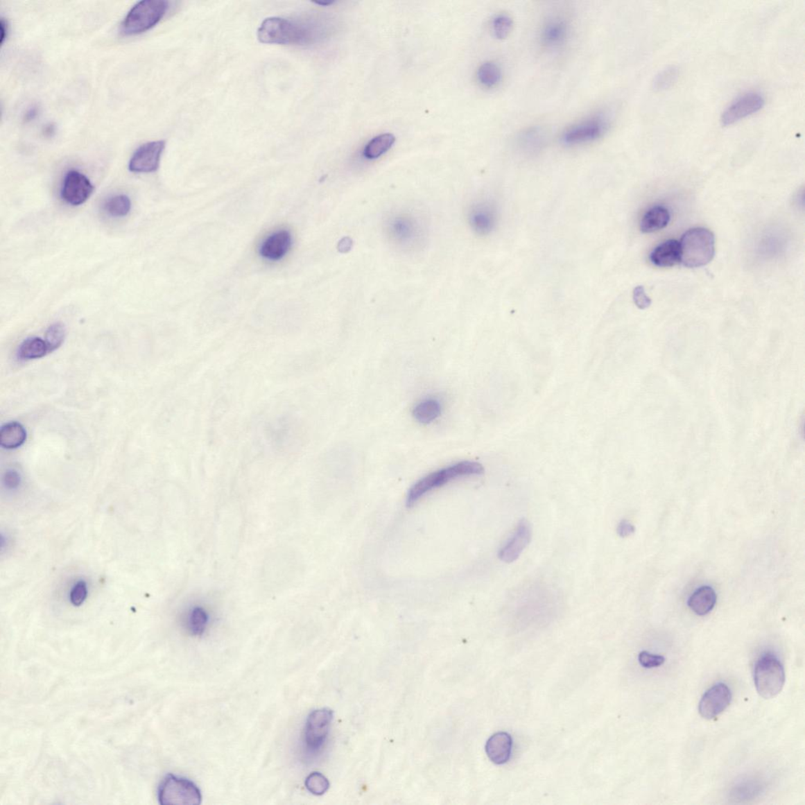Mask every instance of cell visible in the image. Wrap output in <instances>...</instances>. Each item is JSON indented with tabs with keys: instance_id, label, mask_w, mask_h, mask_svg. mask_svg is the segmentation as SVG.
Returning <instances> with one entry per match:
<instances>
[{
	"instance_id": "17",
	"label": "cell",
	"mask_w": 805,
	"mask_h": 805,
	"mask_svg": "<svg viewBox=\"0 0 805 805\" xmlns=\"http://www.w3.org/2000/svg\"><path fill=\"white\" fill-rule=\"evenodd\" d=\"M292 245V236L289 232L282 230L276 232L263 241L260 248V254L262 257L271 261H277L283 258L290 251Z\"/></svg>"
},
{
	"instance_id": "39",
	"label": "cell",
	"mask_w": 805,
	"mask_h": 805,
	"mask_svg": "<svg viewBox=\"0 0 805 805\" xmlns=\"http://www.w3.org/2000/svg\"><path fill=\"white\" fill-rule=\"evenodd\" d=\"M616 531L621 537L625 538L631 536L636 531V528L630 521L623 520L620 522Z\"/></svg>"
},
{
	"instance_id": "31",
	"label": "cell",
	"mask_w": 805,
	"mask_h": 805,
	"mask_svg": "<svg viewBox=\"0 0 805 805\" xmlns=\"http://www.w3.org/2000/svg\"><path fill=\"white\" fill-rule=\"evenodd\" d=\"M514 21L509 15L501 13L494 17L492 21L493 34L498 40H504L512 32Z\"/></svg>"
},
{
	"instance_id": "3",
	"label": "cell",
	"mask_w": 805,
	"mask_h": 805,
	"mask_svg": "<svg viewBox=\"0 0 805 805\" xmlns=\"http://www.w3.org/2000/svg\"><path fill=\"white\" fill-rule=\"evenodd\" d=\"M484 472L483 466L474 461H462L440 469L426 475L411 487L408 492L407 505L408 507L413 506L426 493L450 483L451 481L469 476L481 475Z\"/></svg>"
},
{
	"instance_id": "36",
	"label": "cell",
	"mask_w": 805,
	"mask_h": 805,
	"mask_svg": "<svg viewBox=\"0 0 805 805\" xmlns=\"http://www.w3.org/2000/svg\"><path fill=\"white\" fill-rule=\"evenodd\" d=\"M665 661V657L663 656L652 655L648 651H643L639 655V662L640 665L646 668L659 667Z\"/></svg>"
},
{
	"instance_id": "32",
	"label": "cell",
	"mask_w": 805,
	"mask_h": 805,
	"mask_svg": "<svg viewBox=\"0 0 805 805\" xmlns=\"http://www.w3.org/2000/svg\"><path fill=\"white\" fill-rule=\"evenodd\" d=\"M66 338V328L60 322L54 323L50 326L45 334V342L48 345L49 352H54L60 348Z\"/></svg>"
},
{
	"instance_id": "20",
	"label": "cell",
	"mask_w": 805,
	"mask_h": 805,
	"mask_svg": "<svg viewBox=\"0 0 805 805\" xmlns=\"http://www.w3.org/2000/svg\"><path fill=\"white\" fill-rule=\"evenodd\" d=\"M718 601V596L709 586L699 587L689 599L687 605L698 616L707 615L713 609Z\"/></svg>"
},
{
	"instance_id": "5",
	"label": "cell",
	"mask_w": 805,
	"mask_h": 805,
	"mask_svg": "<svg viewBox=\"0 0 805 805\" xmlns=\"http://www.w3.org/2000/svg\"><path fill=\"white\" fill-rule=\"evenodd\" d=\"M168 3L164 0H143L138 2L122 21L121 33L126 37L137 36L155 27L166 15Z\"/></svg>"
},
{
	"instance_id": "37",
	"label": "cell",
	"mask_w": 805,
	"mask_h": 805,
	"mask_svg": "<svg viewBox=\"0 0 805 805\" xmlns=\"http://www.w3.org/2000/svg\"><path fill=\"white\" fill-rule=\"evenodd\" d=\"M3 483L6 489L16 490L21 483V475L15 469H8L3 475Z\"/></svg>"
},
{
	"instance_id": "12",
	"label": "cell",
	"mask_w": 805,
	"mask_h": 805,
	"mask_svg": "<svg viewBox=\"0 0 805 805\" xmlns=\"http://www.w3.org/2000/svg\"><path fill=\"white\" fill-rule=\"evenodd\" d=\"M164 148L166 142L162 140L140 146L135 151L129 162V170L136 173H150L157 171Z\"/></svg>"
},
{
	"instance_id": "16",
	"label": "cell",
	"mask_w": 805,
	"mask_h": 805,
	"mask_svg": "<svg viewBox=\"0 0 805 805\" xmlns=\"http://www.w3.org/2000/svg\"><path fill=\"white\" fill-rule=\"evenodd\" d=\"M468 220L475 233L486 236L495 227L496 209L489 202H476L469 209Z\"/></svg>"
},
{
	"instance_id": "18",
	"label": "cell",
	"mask_w": 805,
	"mask_h": 805,
	"mask_svg": "<svg viewBox=\"0 0 805 805\" xmlns=\"http://www.w3.org/2000/svg\"><path fill=\"white\" fill-rule=\"evenodd\" d=\"M513 740L507 732H498L487 740L485 751L490 760L501 765L510 760L512 753Z\"/></svg>"
},
{
	"instance_id": "10",
	"label": "cell",
	"mask_w": 805,
	"mask_h": 805,
	"mask_svg": "<svg viewBox=\"0 0 805 805\" xmlns=\"http://www.w3.org/2000/svg\"><path fill=\"white\" fill-rule=\"evenodd\" d=\"M333 718V711L327 708L314 710L309 714L304 731V741L309 750H319L325 743Z\"/></svg>"
},
{
	"instance_id": "11",
	"label": "cell",
	"mask_w": 805,
	"mask_h": 805,
	"mask_svg": "<svg viewBox=\"0 0 805 805\" xmlns=\"http://www.w3.org/2000/svg\"><path fill=\"white\" fill-rule=\"evenodd\" d=\"M765 100L760 93L750 92L738 97L725 109L721 115L722 125L736 124L748 116L756 113L765 105Z\"/></svg>"
},
{
	"instance_id": "24",
	"label": "cell",
	"mask_w": 805,
	"mask_h": 805,
	"mask_svg": "<svg viewBox=\"0 0 805 805\" xmlns=\"http://www.w3.org/2000/svg\"><path fill=\"white\" fill-rule=\"evenodd\" d=\"M396 138L392 134L386 133L373 138L366 145L363 155L366 159L375 160L390 150L395 144Z\"/></svg>"
},
{
	"instance_id": "7",
	"label": "cell",
	"mask_w": 805,
	"mask_h": 805,
	"mask_svg": "<svg viewBox=\"0 0 805 805\" xmlns=\"http://www.w3.org/2000/svg\"><path fill=\"white\" fill-rule=\"evenodd\" d=\"M609 127V117L604 113H596L567 128L562 135L561 141L568 146L591 144L603 138Z\"/></svg>"
},
{
	"instance_id": "4",
	"label": "cell",
	"mask_w": 805,
	"mask_h": 805,
	"mask_svg": "<svg viewBox=\"0 0 805 805\" xmlns=\"http://www.w3.org/2000/svg\"><path fill=\"white\" fill-rule=\"evenodd\" d=\"M680 263L689 268H701L712 261L715 255V237L707 228L690 229L682 237Z\"/></svg>"
},
{
	"instance_id": "42",
	"label": "cell",
	"mask_w": 805,
	"mask_h": 805,
	"mask_svg": "<svg viewBox=\"0 0 805 805\" xmlns=\"http://www.w3.org/2000/svg\"><path fill=\"white\" fill-rule=\"evenodd\" d=\"M55 133L54 125H49L44 128V135L46 137H51Z\"/></svg>"
},
{
	"instance_id": "40",
	"label": "cell",
	"mask_w": 805,
	"mask_h": 805,
	"mask_svg": "<svg viewBox=\"0 0 805 805\" xmlns=\"http://www.w3.org/2000/svg\"><path fill=\"white\" fill-rule=\"evenodd\" d=\"M0 32H1V36H0V44H1V45H3L6 38L8 37V21H5L4 19H3V17L1 19V21H0Z\"/></svg>"
},
{
	"instance_id": "30",
	"label": "cell",
	"mask_w": 805,
	"mask_h": 805,
	"mask_svg": "<svg viewBox=\"0 0 805 805\" xmlns=\"http://www.w3.org/2000/svg\"><path fill=\"white\" fill-rule=\"evenodd\" d=\"M132 207L130 199L126 196H116L107 200L104 209L111 216L123 217L129 214Z\"/></svg>"
},
{
	"instance_id": "9",
	"label": "cell",
	"mask_w": 805,
	"mask_h": 805,
	"mask_svg": "<svg viewBox=\"0 0 805 805\" xmlns=\"http://www.w3.org/2000/svg\"><path fill=\"white\" fill-rule=\"evenodd\" d=\"M572 26L569 17L553 14L544 19L539 31V42L546 50L557 51L566 45L571 35Z\"/></svg>"
},
{
	"instance_id": "29",
	"label": "cell",
	"mask_w": 805,
	"mask_h": 805,
	"mask_svg": "<svg viewBox=\"0 0 805 805\" xmlns=\"http://www.w3.org/2000/svg\"><path fill=\"white\" fill-rule=\"evenodd\" d=\"M680 75V71L677 67L671 66L664 69L655 76L652 87L655 92L668 90L677 83Z\"/></svg>"
},
{
	"instance_id": "15",
	"label": "cell",
	"mask_w": 805,
	"mask_h": 805,
	"mask_svg": "<svg viewBox=\"0 0 805 805\" xmlns=\"http://www.w3.org/2000/svg\"><path fill=\"white\" fill-rule=\"evenodd\" d=\"M532 530L530 523L522 519L519 523L513 536L499 550V560L506 563L514 562L531 542Z\"/></svg>"
},
{
	"instance_id": "26",
	"label": "cell",
	"mask_w": 805,
	"mask_h": 805,
	"mask_svg": "<svg viewBox=\"0 0 805 805\" xmlns=\"http://www.w3.org/2000/svg\"><path fill=\"white\" fill-rule=\"evenodd\" d=\"M49 352H50L45 340L29 338L19 346L17 357L22 361L36 360L45 356Z\"/></svg>"
},
{
	"instance_id": "28",
	"label": "cell",
	"mask_w": 805,
	"mask_h": 805,
	"mask_svg": "<svg viewBox=\"0 0 805 805\" xmlns=\"http://www.w3.org/2000/svg\"><path fill=\"white\" fill-rule=\"evenodd\" d=\"M479 83L486 88L497 87L502 80V69L494 62H486L481 64L478 70Z\"/></svg>"
},
{
	"instance_id": "13",
	"label": "cell",
	"mask_w": 805,
	"mask_h": 805,
	"mask_svg": "<svg viewBox=\"0 0 805 805\" xmlns=\"http://www.w3.org/2000/svg\"><path fill=\"white\" fill-rule=\"evenodd\" d=\"M732 695L729 687L720 683L710 687L699 702L698 712L702 718L713 720L730 706Z\"/></svg>"
},
{
	"instance_id": "43",
	"label": "cell",
	"mask_w": 805,
	"mask_h": 805,
	"mask_svg": "<svg viewBox=\"0 0 805 805\" xmlns=\"http://www.w3.org/2000/svg\"><path fill=\"white\" fill-rule=\"evenodd\" d=\"M315 3L316 4L321 5V6H329V5H331V4H333V3H334V1H328V2H315Z\"/></svg>"
},
{
	"instance_id": "23",
	"label": "cell",
	"mask_w": 805,
	"mask_h": 805,
	"mask_svg": "<svg viewBox=\"0 0 805 805\" xmlns=\"http://www.w3.org/2000/svg\"><path fill=\"white\" fill-rule=\"evenodd\" d=\"M442 404L436 399H426L416 405L413 415L417 422L429 424L439 418L442 414Z\"/></svg>"
},
{
	"instance_id": "41",
	"label": "cell",
	"mask_w": 805,
	"mask_h": 805,
	"mask_svg": "<svg viewBox=\"0 0 805 805\" xmlns=\"http://www.w3.org/2000/svg\"><path fill=\"white\" fill-rule=\"evenodd\" d=\"M38 114H39V108H37V107H36V105H35V107H33L31 109H28L27 110V112L24 116V121L26 123L31 122L35 119H36Z\"/></svg>"
},
{
	"instance_id": "14",
	"label": "cell",
	"mask_w": 805,
	"mask_h": 805,
	"mask_svg": "<svg viewBox=\"0 0 805 805\" xmlns=\"http://www.w3.org/2000/svg\"><path fill=\"white\" fill-rule=\"evenodd\" d=\"M93 191L94 186L87 176L72 170L64 179L61 195L64 202L78 207L86 202Z\"/></svg>"
},
{
	"instance_id": "34",
	"label": "cell",
	"mask_w": 805,
	"mask_h": 805,
	"mask_svg": "<svg viewBox=\"0 0 805 805\" xmlns=\"http://www.w3.org/2000/svg\"><path fill=\"white\" fill-rule=\"evenodd\" d=\"M208 621V616L202 609H193L188 618V627L193 634L200 636L205 632Z\"/></svg>"
},
{
	"instance_id": "21",
	"label": "cell",
	"mask_w": 805,
	"mask_h": 805,
	"mask_svg": "<svg viewBox=\"0 0 805 805\" xmlns=\"http://www.w3.org/2000/svg\"><path fill=\"white\" fill-rule=\"evenodd\" d=\"M671 219L668 209L663 205L650 208L643 215L640 223V230L643 233H653L667 227Z\"/></svg>"
},
{
	"instance_id": "19",
	"label": "cell",
	"mask_w": 805,
	"mask_h": 805,
	"mask_svg": "<svg viewBox=\"0 0 805 805\" xmlns=\"http://www.w3.org/2000/svg\"><path fill=\"white\" fill-rule=\"evenodd\" d=\"M650 260L655 266L670 268L680 263V245L677 240L670 239L652 251Z\"/></svg>"
},
{
	"instance_id": "27",
	"label": "cell",
	"mask_w": 805,
	"mask_h": 805,
	"mask_svg": "<svg viewBox=\"0 0 805 805\" xmlns=\"http://www.w3.org/2000/svg\"><path fill=\"white\" fill-rule=\"evenodd\" d=\"M545 142L544 131L542 128L537 126L526 129L520 134L519 138V148L530 152L543 148Z\"/></svg>"
},
{
	"instance_id": "38",
	"label": "cell",
	"mask_w": 805,
	"mask_h": 805,
	"mask_svg": "<svg viewBox=\"0 0 805 805\" xmlns=\"http://www.w3.org/2000/svg\"><path fill=\"white\" fill-rule=\"evenodd\" d=\"M633 299L634 304L640 309H646L650 306L651 300L646 295L644 288L642 286L634 288Z\"/></svg>"
},
{
	"instance_id": "6",
	"label": "cell",
	"mask_w": 805,
	"mask_h": 805,
	"mask_svg": "<svg viewBox=\"0 0 805 805\" xmlns=\"http://www.w3.org/2000/svg\"><path fill=\"white\" fill-rule=\"evenodd\" d=\"M786 681L783 664L772 654L762 655L756 663L754 684L762 698L771 699L783 690Z\"/></svg>"
},
{
	"instance_id": "8",
	"label": "cell",
	"mask_w": 805,
	"mask_h": 805,
	"mask_svg": "<svg viewBox=\"0 0 805 805\" xmlns=\"http://www.w3.org/2000/svg\"><path fill=\"white\" fill-rule=\"evenodd\" d=\"M158 802L167 804H200L202 796L198 786L190 779L168 774L157 790Z\"/></svg>"
},
{
	"instance_id": "35",
	"label": "cell",
	"mask_w": 805,
	"mask_h": 805,
	"mask_svg": "<svg viewBox=\"0 0 805 805\" xmlns=\"http://www.w3.org/2000/svg\"><path fill=\"white\" fill-rule=\"evenodd\" d=\"M88 587L85 580H80L72 587L69 593V600L73 606L79 607L86 601Z\"/></svg>"
},
{
	"instance_id": "22",
	"label": "cell",
	"mask_w": 805,
	"mask_h": 805,
	"mask_svg": "<svg viewBox=\"0 0 805 805\" xmlns=\"http://www.w3.org/2000/svg\"><path fill=\"white\" fill-rule=\"evenodd\" d=\"M27 433L21 423L11 422L2 426L0 431V445L6 449H15L24 444Z\"/></svg>"
},
{
	"instance_id": "1",
	"label": "cell",
	"mask_w": 805,
	"mask_h": 805,
	"mask_svg": "<svg viewBox=\"0 0 805 805\" xmlns=\"http://www.w3.org/2000/svg\"><path fill=\"white\" fill-rule=\"evenodd\" d=\"M329 33L330 25L319 17L305 19L275 17L262 22L257 38L263 44L308 46L320 42Z\"/></svg>"
},
{
	"instance_id": "2",
	"label": "cell",
	"mask_w": 805,
	"mask_h": 805,
	"mask_svg": "<svg viewBox=\"0 0 805 805\" xmlns=\"http://www.w3.org/2000/svg\"><path fill=\"white\" fill-rule=\"evenodd\" d=\"M388 242L403 252L419 250L426 243L427 223L419 211L410 209L391 210L383 223Z\"/></svg>"
},
{
	"instance_id": "25",
	"label": "cell",
	"mask_w": 805,
	"mask_h": 805,
	"mask_svg": "<svg viewBox=\"0 0 805 805\" xmlns=\"http://www.w3.org/2000/svg\"><path fill=\"white\" fill-rule=\"evenodd\" d=\"M293 425L289 419L276 420L269 427L268 436L275 448H284L289 445L293 438Z\"/></svg>"
},
{
	"instance_id": "33",
	"label": "cell",
	"mask_w": 805,
	"mask_h": 805,
	"mask_svg": "<svg viewBox=\"0 0 805 805\" xmlns=\"http://www.w3.org/2000/svg\"><path fill=\"white\" fill-rule=\"evenodd\" d=\"M305 786L313 795L321 796L329 790L330 783L328 779L320 772L311 773L305 780Z\"/></svg>"
}]
</instances>
